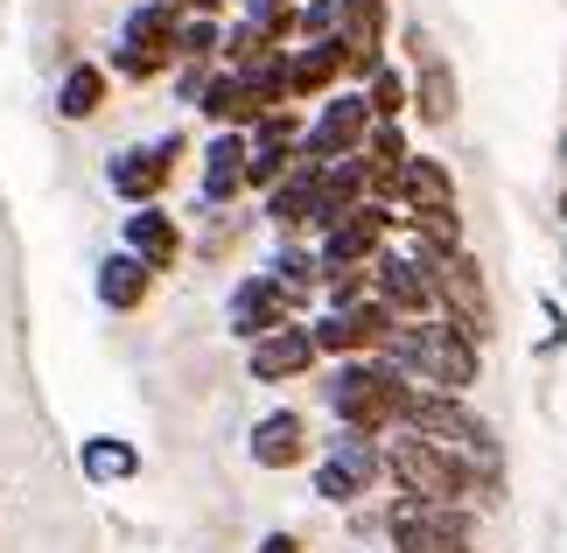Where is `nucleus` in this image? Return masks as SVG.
<instances>
[{
  "instance_id": "20e7f679",
  "label": "nucleus",
  "mask_w": 567,
  "mask_h": 553,
  "mask_svg": "<svg viewBox=\"0 0 567 553\" xmlns=\"http://www.w3.org/2000/svg\"><path fill=\"white\" fill-rule=\"evenodd\" d=\"M176 29H183V8L176 0H141V8H126L120 21V42H113V78H162V71H176Z\"/></svg>"
},
{
  "instance_id": "6e6552de",
  "label": "nucleus",
  "mask_w": 567,
  "mask_h": 553,
  "mask_svg": "<svg viewBox=\"0 0 567 553\" xmlns=\"http://www.w3.org/2000/svg\"><path fill=\"white\" fill-rule=\"evenodd\" d=\"M392 322H400V316H392L379 295H364L351 308H322V316L309 322V337H316L322 358H379V344L392 337Z\"/></svg>"
},
{
  "instance_id": "9d476101",
  "label": "nucleus",
  "mask_w": 567,
  "mask_h": 553,
  "mask_svg": "<svg viewBox=\"0 0 567 553\" xmlns=\"http://www.w3.org/2000/svg\"><path fill=\"white\" fill-rule=\"evenodd\" d=\"M183 134H162V141H141V147H120L113 162H105V183H113V196L120 204H155V196L168 190V175H176V162H183Z\"/></svg>"
},
{
  "instance_id": "72a5a7b5",
  "label": "nucleus",
  "mask_w": 567,
  "mask_h": 553,
  "mask_svg": "<svg viewBox=\"0 0 567 553\" xmlns=\"http://www.w3.org/2000/svg\"><path fill=\"white\" fill-rule=\"evenodd\" d=\"M210 71H217V63H176V99L196 105V99H204V84H210Z\"/></svg>"
},
{
  "instance_id": "f257e3e1",
  "label": "nucleus",
  "mask_w": 567,
  "mask_h": 553,
  "mask_svg": "<svg viewBox=\"0 0 567 553\" xmlns=\"http://www.w3.org/2000/svg\"><path fill=\"white\" fill-rule=\"evenodd\" d=\"M379 365L406 371L413 386H434V392H455V400H470V386L484 379V344H470L449 316L392 322V337L379 344Z\"/></svg>"
},
{
  "instance_id": "393cba45",
  "label": "nucleus",
  "mask_w": 567,
  "mask_h": 553,
  "mask_svg": "<svg viewBox=\"0 0 567 553\" xmlns=\"http://www.w3.org/2000/svg\"><path fill=\"white\" fill-rule=\"evenodd\" d=\"M147 295H155V274H147L134 253H113V259L99 267V301H105V308L134 316V308H147Z\"/></svg>"
},
{
  "instance_id": "f03ea898",
  "label": "nucleus",
  "mask_w": 567,
  "mask_h": 553,
  "mask_svg": "<svg viewBox=\"0 0 567 553\" xmlns=\"http://www.w3.org/2000/svg\"><path fill=\"white\" fill-rule=\"evenodd\" d=\"M406 371H392L379 358H337L330 371V386H322V407L337 413V428H351V434H372L385 441L392 428H400V407H406Z\"/></svg>"
},
{
  "instance_id": "f704fd0d",
  "label": "nucleus",
  "mask_w": 567,
  "mask_h": 553,
  "mask_svg": "<svg viewBox=\"0 0 567 553\" xmlns=\"http://www.w3.org/2000/svg\"><path fill=\"white\" fill-rule=\"evenodd\" d=\"M252 553H309V546H301V533H267Z\"/></svg>"
},
{
  "instance_id": "aec40b11",
  "label": "nucleus",
  "mask_w": 567,
  "mask_h": 553,
  "mask_svg": "<svg viewBox=\"0 0 567 553\" xmlns=\"http://www.w3.org/2000/svg\"><path fill=\"white\" fill-rule=\"evenodd\" d=\"M413 120L421 126H449L455 120V105H463V84H455V71H449V57L434 50V57H421L413 63Z\"/></svg>"
},
{
  "instance_id": "a878e982",
  "label": "nucleus",
  "mask_w": 567,
  "mask_h": 553,
  "mask_svg": "<svg viewBox=\"0 0 567 553\" xmlns=\"http://www.w3.org/2000/svg\"><path fill=\"white\" fill-rule=\"evenodd\" d=\"M400 225H406V246H421L427 259H449V253H470L463 246V211H400Z\"/></svg>"
},
{
  "instance_id": "e433bc0d",
  "label": "nucleus",
  "mask_w": 567,
  "mask_h": 553,
  "mask_svg": "<svg viewBox=\"0 0 567 553\" xmlns=\"http://www.w3.org/2000/svg\"><path fill=\"white\" fill-rule=\"evenodd\" d=\"M560 217H567V183H560Z\"/></svg>"
},
{
  "instance_id": "4468645a",
  "label": "nucleus",
  "mask_w": 567,
  "mask_h": 553,
  "mask_svg": "<svg viewBox=\"0 0 567 553\" xmlns=\"http://www.w3.org/2000/svg\"><path fill=\"white\" fill-rule=\"evenodd\" d=\"M322 365V350L309 337V322H280L274 337H259L246 344V371L259 386H288V379H309V371Z\"/></svg>"
},
{
  "instance_id": "c756f323",
  "label": "nucleus",
  "mask_w": 567,
  "mask_h": 553,
  "mask_svg": "<svg viewBox=\"0 0 567 553\" xmlns=\"http://www.w3.org/2000/svg\"><path fill=\"white\" fill-rule=\"evenodd\" d=\"M217 50H225V21H217V14H183L176 57L183 63H217Z\"/></svg>"
},
{
  "instance_id": "b1692460",
  "label": "nucleus",
  "mask_w": 567,
  "mask_h": 553,
  "mask_svg": "<svg viewBox=\"0 0 567 553\" xmlns=\"http://www.w3.org/2000/svg\"><path fill=\"white\" fill-rule=\"evenodd\" d=\"M105 92H113V71H105V63H71L63 84H56V113L71 126H84V120H99Z\"/></svg>"
},
{
  "instance_id": "dca6fc26",
  "label": "nucleus",
  "mask_w": 567,
  "mask_h": 553,
  "mask_svg": "<svg viewBox=\"0 0 567 553\" xmlns=\"http://www.w3.org/2000/svg\"><path fill=\"white\" fill-rule=\"evenodd\" d=\"M337 42H343V78H372L385 63V0H337Z\"/></svg>"
},
{
  "instance_id": "cd10ccee",
  "label": "nucleus",
  "mask_w": 567,
  "mask_h": 553,
  "mask_svg": "<svg viewBox=\"0 0 567 553\" xmlns=\"http://www.w3.org/2000/svg\"><path fill=\"white\" fill-rule=\"evenodd\" d=\"M267 274L288 287V295H301V301L322 295V253H316V246H301V238H280L274 259H267Z\"/></svg>"
},
{
  "instance_id": "1a4fd4ad",
  "label": "nucleus",
  "mask_w": 567,
  "mask_h": 553,
  "mask_svg": "<svg viewBox=\"0 0 567 553\" xmlns=\"http://www.w3.org/2000/svg\"><path fill=\"white\" fill-rule=\"evenodd\" d=\"M372 295L392 308L400 322H427L434 316V259L421 246H400V253H379L372 259Z\"/></svg>"
},
{
  "instance_id": "c85d7f7f",
  "label": "nucleus",
  "mask_w": 567,
  "mask_h": 553,
  "mask_svg": "<svg viewBox=\"0 0 567 553\" xmlns=\"http://www.w3.org/2000/svg\"><path fill=\"white\" fill-rule=\"evenodd\" d=\"M364 105H372V120H406L413 113V84L392 71V63H379V71L364 78Z\"/></svg>"
},
{
  "instance_id": "f8f14e48",
  "label": "nucleus",
  "mask_w": 567,
  "mask_h": 553,
  "mask_svg": "<svg viewBox=\"0 0 567 553\" xmlns=\"http://www.w3.org/2000/svg\"><path fill=\"white\" fill-rule=\"evenodd\" d=\"M392 232H400L392 204H372V196H364L351 217H337V225L316 238V253H322V267H372V259L385 253Z\"/></svg>"
},
{
  "instance_id": "ddd939ff",
  "label": "nucleus",
  "mask_w": 567,
  "mask_h": 553,
  "mask_svg": "<svg viewBox=\"0 0 567 553\" xmlns=\"http://www.w3.org/2000/svg\"><path fill=\"white\" fill-rule=\"evenodd\" d=\"M364 134H372V105H364V92H330L316 105L309 134H301V154L309 162H343V154H358Z\"/></svg>"
},
{
  "instance_id": "39448f33",
  "label": "nucleus",
  "mask_w": 567,
  "mask_h": 553,
  "mask_svg": "<svg viewBox=\"0 0 567 553\" xmlns=\"http://www.w3.org/2000/svg\"><path fill=\"white\" fill-rule=\"evenodd\" d=\"M379 525H385L392 553H455V546H476V504H413V498H392Z\"/></svg>"
},
{
  "instance_id": "6ab92c4d",
  "label": "nucleus",
  "mask_w": 567,
  "mask_h": 553,
  "mask_svg": "<svg viewBox=\"0 0 567 553\" xmlns=\"http://www.w3.org/2000/svg\"><path fill=\"white\" fill-rule=\"evenodd\" d=\"M120 238H126L120 253H134L147 274H176V259H183V225H176L162 204H141L134 217H126Z\"/></svg>"
},
{
  "instance_id": "bb28decb",
  "label": "nucleus",
  "mask_w": 567,
  "mask_h": 553,
  "mask_svg": "<svg viewBox=\"0 0 567 553\" xmlns=\"http://www.w3.org/2000/svg\"><path fill=\"white\" fill-rule=\"evenodd\" d=\"M78 470L92 477V483H126V477H141V449H134V441H120V434H92L78 449Z\"/></svg>"
},
{
  "instance_id": "7ed1b4c3",
  "label": "nucleus",
  "mask_w": 567,
  "mask_h": 553,
  "mask_svg": "<svg viewBox=\"0 0 567 553\" xmlns=\"http://www.w3.org/2000/svg\"><path fill=\"white\" fill-rule=\"evenodd\" d=\"M379 455H385V477H392L400 498H413V504H476V477L449 449H434L427 434L392 428L379 441Z\"/></svg>"
},
{
  "instance_id": "4be33fe9",
  "label": "nucleus",
  "mask_w": 567,
  "mask_h": 553,
  "mask_svg": "<svg viewBox=\"0 0 567 553\" xmlns=\"http://www.w3.org/2000/svg\"><path fill=\"white\" fill-rule=\"evenodd\" d=\"M392 204H400V211H449L455 204L449 162H434V154H406L400 183H392Z\"/></svg>"
},
{
  "instance_id": "9b49d317",
  "label": "nucleus",
  "mask_w": 567,
  "mask_h": 553,
  "mask_svg": "<svg viewBox=\"0 0 567 553\" xmlns=\"http://www.w3.org/2000/svg\"><path fill=\"white\" fill-rule=\"evenodd\" d=\"M301 295H288V287H280L274 274H246L231 287V301H225V329L238 344H259V337H274L280 322H301Z\"/></svg>"
},
{
  "instance_id": "ea45409f",
  "label": "nucleus",
  "mask_w": 567,
  "mask_h": 553,
  "mask_svg": "<svg viewBox=\"0 0 567 553\" xmlns=\"http://www.w3.org/2000/svg\"><path fill=\"white\" fill-rule=\"evenodd\" d=\"M560 253H567V238H560Z\"/></svg>"
},
{
  "instance_id": "4c0bfd02",
  "label": "nucleus",
  "mask_w": 567,
  "mask_h": 553,
  "mask_svg": "<svg viewBox=\"0 0 567 553\" xmlns=\"http://www.w3.org/2000/svg\"><path fill=\"white\" fill-rule=\"evenodd\" d=\"M560 162H567V134H560Z\"/></svg>"
},
{
  "instance_id": "2eb2a0df",
  "label": "nucleus",
  "mask_w": 567,
  "mask_h": 553,
  "mask_svg": "<svg viewBox=\"0 0 567 553\" xmlns=\"http://www.w3.org/2000/svg\"><path fill=\"white\" fill-rule=\"evenodd\" d=\"M316 168H322V162H309V154L295 147V168L280 175L274 190H267V225H274L280 238H309V232H322V204H316Z\"/></svg>"
},
{
  "instance_id": "423d86ee",
  "label": "nucleus",
  "mask_w": 567,
  "mask_h": 553,
  "mask_svg": "<svg viewBox=\"0 0 567 553\" xmlns=\"http://www.w3.org/2000/svg\"><path fill=\"white\" fill-rule=\"evenodd\" d=\"M434 316H449L470 344L497 337V301H491V280H484V259L476 253L434 259Z\"/></svg>"
},
{
  "instance_id": "0eeeda50",
  "label": "nucleus",
  "mask_w": 567,
  "mask_h": 553,
  "mask_svg": "<svg viewBox=\"0 0 567 553\" xmlns=\"http://www.w3.org/2000/svg\"><path fill=\"white\" fill-rule=\"evenodd\" d=\"M385 477V455H379V441L372 434H351V428H337V441L322 449L316 462V498L322 504H343L351 512L358 498H372V483Z\"/></svg>"
},
{
  "instance_id": "2f4dec72",
  "label": "nucleus",
  "mask_w": 567,
  "mask_h": 553,
  "mask_svg": "<svg viewBox=\"0 0 567 553\" xmlns=\"http://www.w3.org/2000/svg\"><path fill=\"white\" fill-rule=\"evenodd\" d=\"M372 295V267H322V301L330 308H351Z\"/></svg>"
},
{
  "instance_id": "a211bd4d",
  "label": "nucleus",
  "mask_w": 567,
  "mask_h": 553,
  "mask_svg": "<svg viewBox=\"0 0 567 553\" xmlns=\"http://www.w3.org/2000/svg\"><path fill=\"white\" fill-rule=\"evenodd\" d=\"M246 162H252V141L231 134V126H217L210 147H204V183H196L204 211H231L238 204V190H246Z\"/></svg>"
},
{
  "instance_id": "473e14b6",
  "label": "nucleus",
  "mask_w": 567,
  "mask_h": 553,
  "mask_svg": "<svg viewBox=\"0 0 567 553\" xmlns=\"http://www.w3.org/2000/svg\"><path fill=\"white\" fill-rule=\"evenodd\" d=\"M337 35V0H301L295 8V42H322Z\"/></svg>"
},
{
  "instance_id": "c9c22d12",
  "label": "nucleus",
  "mask_w": 567,
  "mask_h": 553,
  "mask_svg": "<svg viewBox=\"0 0 567 553\" xmlns=\"http://www.w3.org/2000/svg\"><path fill=\"white\" fill-rule=\"evenodd\" d=\"M183 14H225V0H183Z\"/></svg>"
},
{
  "instance_id": "412c9836",
  "label": "nucleus",
  "mask_w": 567,
  "mask_h": 553,
  "mask_svg": "<svg viewBox=\"0 0 567 553\" xmlns=\"http://www.w3.org/2000/svg\"><path fill=\"white\" fill-rule=\"evenodd\" d=\"M337 78H343V42L337 35L288 50V99H330Z\"/></svg>"
},
{
  "instance_id": "58836bf2",
  "label": "nucleus",
  "mask_w": 567,
  "mask_h": 553,
  "mask_svg": "<svg viewBox=\"0 0 567 553\" xmlns=\"http://www.w3.org/2000/svg\"><path fill=\"white\" fill-rule=\"evenodd\" d=\"M455 553H476V546H455Z\"/></svg>"
},
{
  "instance_id": "5701e85b",
  "label": "nucleus",
  "mask_w": 567,
  "mask_h": 553,
  "mask_svg": "<svg viewBox=\"0 0 567 553\" xmlns=\"http://www.w3.org/2000/svg\"><path fill=\"white\" fill-rule=\"evenodd\" d=\"M196 113H204L210 126H231V134H252V126H259V105H252V92H246V78L225 71V63L210 71L204 99H196Z\"/></svg>"
},
{
  "instance_id": "7c9ffc66",
  "label": "nucleus",
  "mask_w": 567,
  "mask_h": 553,
  "mask_svg": "<svg viewBox=\"0 0 567 553\" xmlns=\"http://www.w3.org/2000/svg\"><path fill=\"white\" fill-rule=\"evenodd\" d=\"M238 8H246L238 21H252V29H267L274 42H295V8H301V0H238Z\"/></svg>"
},
{
  "instance_id": "a19ab883",
  "label": "nucleus",
  "mask_w": 567,
  "mask_h": 553,
  "mask_svg": "<svg viewBox=\"0 0 567 553\" xmlns=\"http://www.w3.org/2000/svg\"><path fill=\"white\" fill-rule=\"evenodd\" d=\"M176 8H183V0H176Z\"/></svg>"
},
{
  "instance_id": "f3484780",
  "label": "nucleus",
  "mask_w": 567,
  "mask_h": 553,
  "mask_svg": "<svg viewBox=\"0 0 567 553\" xmlns=\"http://www.w3.org/2000/svg\"><path fill=\"white\" fill-rule=\"evenodd\" d=\"M246 455H252V470H301V462H309V420L295 407L259 413L252 434H246Z\"/></svg>"
}]
</instances>
